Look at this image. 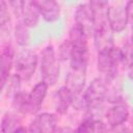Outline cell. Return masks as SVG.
Segmentation results:
<instances>
[{
	"mask_svg": "<svg viewBox=\"0 0 133 133\" xmlns=\"http://www.w3.org/2000/svg\"><path fill=\"white\" fill-rule=\"evenodd\" d=\"M42 18L46 22H55L60 17V7L54 0H38L35 1Z\"/></svg>",
	"mask_w": 133,
	"mask_h": 133,
	"instance_id": "12",
	"label": "cell"
},
{
	"mask_svg": "<svg viewBox=\"0 0 133 133\" xmlns=\"http://www.w3.org/2000/svg\"><path fill=\"white\" fill-rule=\"evenodd\" d=\"M57 118L54 114L43 112L37 114L29 125V133H53L56 127Z\"/></svg>",
	"mask_w": 133,
	"mask_h": 133,
	"instance_id": "7",
	"label": "cell"
},
{
	"mask_svg": "<svg viewBox=\"0 0 133 133\" xmlns=\"http://www.w3.org/2000/svg\"><path fill=\"white\" fill-rule=\"evenodd\" d=\"M57 103H56V111L60 114H64L68 112L69 107L72 106L73 102V94L72 91L64 85L61 86L56 94Z\"/></svg>",
	"mask_w": 133,
	"mask_h": 133,
	"instance_id": "17",
	"label": "cell"
},
{
	"mask_svg": "<svg viewBox=\"0 0 133 133\" xmlns=\"http://www.w3.org/2000/svg\"><path fill=\"white\" fill-rule=\"evenodd\" d=\"M38 57L36 53L31 49H22L17 53L15 57V70L16 74L21 80H28L34 74L37 66Z\"/></svg>",
	"mask_w": 133,
	"mask_h": 133,
	"instance_id": "3",
	"label": "cell"
},
{
	"mask_svg": "<svg viewBox=\"0 0 133 133\" xmlns=\"http://www.w3.org/2000/svg\"><path fill=\"white\" fill-rule=\"evenodd\" d=\"M88 58H89L88 48H73L70 59L71 70L86 73Z\"/></svg>",
	"mask_w": 133,
	"mask_h": 133,
	"instance_id": "15",
	"label": "cell"
},
{
	"mask_svg": "<svg viewBox=\"0 0 133 133\" xmlns=\"http://www.w3.org/2000/svg\"><path fill=\"white\" fill-rule=\"evenodd\" d=\"M126 9H127V14H128V18H129V21H133V0L131 1H128L126 3Z\"/></svg>",
	"mask_w": 133,
	"mask_h": 133,
	"instance_id": "28",
	"label": "cell"
},
{
	"mask_svg": "<svg viewBox=\"0 0 133 133\" xmlns=\"http://www.w3.org/2000/svg\"><path fill=\"white\" fill-rule=\"evenodd\" d=\"M107 18H108L109 27L113 32L123 31L129 22L126 6L119 4L109 6Z\"/></svg>",
	"mask_w": 133,
	"mask_h": 133,
	"instance_id": "6",
	"label": "cell"
},
{
	"mask_svg": "<svg viewBox=\"0 0 133 133\" xmlns=\"http://www.w3.org/2000/svg\"><path fill=\"white\" fill-rule=\"evenodd\" d=\"M121 63L119 48L112 47L111 49L101 52L98 55V70L101 72L106 81H112L118 73V64Z\"/></svg>",
	"mask_w": 133,
	"mask_h": 133,
	"instance_id": "1",
	"label": "cell"
},
{
	"mask_svg": "<svg viewBox=\"0 0 133 133\" xmlns=\"http://www.w3.org/2000/svg\"><path fill=\"white\" fill-rule=\"evenodd\" d=\"M86 73L71 70L65 78V86L72 91V94L83 92L86 80Z\"/></svg>",
	"mask_w": 133,
	"mask_h": 133,
	"instance_id": "16",
	"label": "cell"
},
{
	"mask_svg": "<svg viewBox=\"0 0 133 133\" xmlns=\"http://www.w3.org/2000/svg\"><path fill=\"white\" fill-rule=\"evenodd\" d=\"M53 133H76V131L70 127H58L54 130Z\"/></svg>",
	"mask_w": 133,
	"mask_h": 133,
	"instance_id": "29",
	"label": "cell"
},
{
	"mask_svg": "<svg viewBox=\"0 0 133 133\" xmlns=\"http://www.w3.org/2000/svg\"><path fill=\"white\" fill-rule=\"evenodd\" d=\"M128 76L131 80H133V64L130 68H128Z\"/></svg>",
	"mask_w": 133,
	"mask_h": 133,
	"instance_id": "30",
	"label": "cell"
},
{
	"mask_svg": "<svg viewBox=\"0 0 133 133\" xmlns=\"http://www.w3.org/2000/svg\"><path fill=\"white\" fill-rule=\"evenodd\" d=\"M15 133H29V130H28V129H26L25 127H23V126H22V127H21V128H20L18 131H16Z\"/></svg>",
	"mask_w": 133,
	"mask_h": 133,
	"instance_id": "31",
	"label": "cell"
},
{
	"mask_svg": "<svg viewBox=\"0 0 133 133\" xmlns=\"http://www.w3.org/2000/svg\"><path fill=\"white\" fill-rule=\"evenodd\" d=\"M94 14L95 20V30L104 26H108V8L109 3L107 1H90L88 2Z\"/></svg>",
	"mask_w": 133,
	"mask_h": 133,
	"instance_id": "14",
	"label": "cell"
},
{
	"mask_svg": "<svg viewBox=\"0 0 133 133\" xmlns=\"http://www.w3.org/2000/svg\"><path fill=\"white\" fill-rule=\"evenodd\" d=\"M106 133H131V131L129 130L128 127L124 125H119L115 127H110V129Z\"/></svg>",
	"mask_w": 133,
	"mask_h": 133,
	"instance_id": "27",
	"label": "cell"
},
{
	"mask_svg": "<svg viewBox=\"0 0 133 133\" xmlns=\"http://www.w3.org/2000/svg\"><path fill=\"white\" fill-rule=\"evenodd\" d=\"M12 108L16 113L25 114L29 112V95L20 91L12 97Z\"/></svg>",
	"mask_w": 133,
	"mask_h": 133,
	"instance_id": "21",
	"label": "cell"
},
{
	"mask_svg": "<svg viewBox=\"0 0 133 133\" xmlns=\"http://www.w3.org/2000/svg\"><path fill=\"white\" fill-rule=\"evenodd\" d=\"M15 51L10 45L2 47L0 55V75H1V89L4 88L8 77L10 76L9 72L15 64Z\"/></svg>",
	"mask_w": 133,
	"mask_h": 133,
	"instance_id": "8",
	"label": "cell"
},
{
	"mask_svg": "<svg viewBox=\"0 0 133 133\" xmlns=\"http://www.w3.org/2000/svg\"><path fill=\"white\" fill-rule=\"evenodd\" d=\"M75 131L76 133H106L107 129L106 125L101 119L85 117Z\"/></svg>",
	"mask_w": 133,
	"mask_h": 133,
	"instance_id": "18",
	"label": "cell"
},
{
	"mask_svg": "<svg viewBox=\"0 0 133 133\" xmlns=\"http://www.w3.org/2000/svg\"><path fill=\"white\" fill-rule=\"evenodd\" d=\"M10 23L11 21L8 12V4L2 0L0 2V29L2 33H5L6 31L9 32Z\"/></svg>",
	"mask_w": 133,
	"mask_h": 133,
	"instance_id": "22",
	"label": "cell"
},
{
	"mask_svg": "<svg viewBox=\"0 0 133 133\" xmlns=\"http://www.w3.org/2000/svg\"><path fill=\"white\" fill-rule=\"evenodd\" d=\"M121 51V63L126 66L130 68L133 64V43H128L119 48Z\"/></svg>",
	"mask_w": 133,
	"mask_h": 133,
	"instance_id": "24",
	"label": "cell"
},
{
	"mask_svg": "<svg viewBox=\"0 0 133 133\" xmlns=\"http://www.w3.org/2000/svg\"><path fill=\"white\" fill-rule=\"evenodd\" d=\"M75 24L78 25L86 33L87 36L91 33L94 34L95 20L89 3H82L77 7L75 11Z\"/></svg>",
	"mask_w": 133,
	"mask_h": 133,
	"instance_id": "5",
	"label": "cell"
},
{
	"mask_svg": "<svg viewBox=\"0 0 133 133\" xmlns=\"http://www.w3.org/2000/svg\"><path fill=\"white\" fill-rule=\"evenodd\" d=\"M15 38L19 46H26L29 41V33L28 27L24 25L21 21L17 24L15 29Z\"/></svg>",
	"mask_w": 133,
	"mask_h": 133,
	"instance_id": "23",
	"label": "cell"
},
{
	"mask_svg": "<svg viewBox=\"0 0 133 133\" xmlns=\"http://www.w3.org/2000/svg\"><path fill=\"white\" fill-rule=\"evenodd\" d=\"M21 78L17 75V74H12L8 77L7 81H6V84H7V89H8V96L10 97H14L16 96L18 92H20V86H21ZM5 84V85H6ZM5 87V86H4ZM4 89V88H3ZM2 89V90H3Z\"/></svg>",
	"mask_w": 133,
	"mask_h": 133,
	"instance_id": "25",
	"label": "cell"
},
{
	"mask_svg": "<svg viewBox=\"0 0 133 133\" xmlns=\"http://www.w3.org/2000/svg\"><path fill=\"white\" fill-rule=\"evenodd\" d=\"M87 35L86 33L76 24L70 29L69 41L73 48H88L87 47Z\"/></svg>",
	"mask_w": 133,
	"mask_h": 133,
	"instance_id": "20",
	"label": "cell"
},
{
	"mask_svg": "<svg viewBox=\"0 0 133 133\" xmlns=\"http://www.w3.org/2000/svg\"><path fill=\"white\" fill-rule=\"evenodd\" d=\"M94 42L95 47L99 53L111 49L113 46V31L110 29L109 25L98 28L94 31Z\"/></svg>",
	"mask_w": 133,
	"mask_h": 133,
	"instance_id": "10",
	"label": "cell"
},
{
	"mask_svg": "<svg viewBox=\"0 0 133 133\" xmlns=\"http://www.w3.org/2000/svg\"><path fill=\"white\" fill-rule=\"evenodd\" d=\"M41 74L43 81L48 85H53L56 83L59 77V65L56 58L55 50L53 46H47L42 52L41 59Z\"/></svg>",
	"mask_w": 133,
	"mask_h": 133,
	"instance_id": "2",
	"label": "cell"
},
{
	"mask_svg": "<svg viewBox=\"0 0 133 133\" xmlns=\"http://www.w3.org/2000/svg\"><path fill=\"white\" fill-rule=\"evenodd\" d=\"M107 88L108 87L106 85V81H104L103 79H100V78L94 79L91 81V83L89 84V86L84 91L88 106L91 104H95V103L103 102V100L106 98Z\"/></svg>",
	"mask_w": 133,
	"mask_h": 133,
	"instance_id": "9",
	"label": "cell"
},
{
	"mask_svg": "<svg viewBox=\"0 0 133 133\" xmlns=\"http://www.w3.org/2000/svg\"><path fill=\"white\" fill-rule=\"evenodd\" d=\"M22 127L21 119L16 112H6L1 119V133H15Z\"/></svg>",
	"mask_w": 133,
	"mask_h": 133,
	"instance_id": "19",
	"label": "cell"
},
{
	"mask_svg": "<svg viewBox=\"0 0 133 133\" xmlns=\"http://www.w3.org/2000/svg\"><path fill=\"white\" fill-rule=\"evenodd\" d=\"M8 4L24 25L27 27H34L37 25L41 12L35 1H10Z\"/></svg>",
	"mask_w": 133,
	"mask_h": 133,
	"instance_id": "4",
	"label": "cell"
},
{
	"mask_svg": "<svg viewBox=\"0 0 133 133\" xmlns=\"http://www.w3.org/2000/svg\"><path fill=\"white\" fill-rule=\"evenodd\" d=\"M72 44L69 39H64L58 48V58L60 60H70L71 59V55H72Z\"/></svg>",
	"mask_w": 133,
	"mask_h": 133,
	"instance_id": "26",
	"label": "cell"
},
{
	"mask_svg": "<svg viewBox=\"0 0 133 133\" xmlns=\"http://www.w3.org/2000/svg\"><path fill=\"white\" fill-rule=\"evenodd\" d=\"M105 117L110 127L123 125L129 117L128 107L123 103L114 104L105 112Z\"/></svg>",
	"mask_w": 133,
	"mask_h": 133,
	"instance_id": "11",
	"label": "cell"
},
{
	"mask_svg": "<svg viewBox=\"0 0 133 133\" xmlns=\"http://www.w3.org/2000/svg\"><path fill=\"white\" fill-rule=\"evenodd\" d=\"M131 39H132V43H133V26H132V35H131Z\"/></svg>",
	"mask_w": 133,
	"mask_h": 133,
	"instance_id": "32",
	"label": "cell"
},
{
	"mask_svg": "<svg viewBox=\"0 0 133 133\" xmlns=\"http://www.w3.org/2000/svg\"><path fill=\"white\" fill-rule=\"evenodd\" d=\"M48 86L49 85L46 82L41 81L37 84H35V86L31 89L29 94V112L30 113H36L39 110L45 100V97L47 95Z\"/></svg>",
	"mask_w": 133,
	"mask_h": 133,
	"instance_id": "13",
	"label": "cell"
}]
</instances>
